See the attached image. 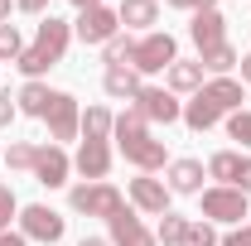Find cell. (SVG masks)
I'll list each match as a JSON object with an SVG mask.
<instances>
[{"mask_svg": "<svg viewBox=\"0 0 251 246\" xmlns=\"http://www.w3.org/2000/svg\"><path fill=\"white\" fill-rule=\"evenodd\" d=\"M73 10H92V5H106V0H68Z\"/></svg>", "mask_w": 251, "mask_h": 246, "instance_id": "42", "label": "cell"}, {"mask_svg": "<svg viewBox=\"0 0 251 246\" xmlns=\"http://www.w3.org/2000/svg\"><path fill=\"white\" fill-rule=\"evenodd\" d=\"M15 106H20L25 116H39V121H44V111L53 106V87H49V82H25L20 97H15Z\"/></svg>", "mask_w": 251, "mask_h": 246, "instance_id": "20", "label": "cell"}, {"mask_svg": "<svg viewBox=\"0 0 251 246\" xmlns=\"http://www.w3.org/2000/svg\"><path fill=\"white\" fill-rule=\"evenodd\" d=\"M184 246H222V237H218V227L208 217H193L188 232H184Z\"/></svg>", "mask_w": 251, "mask_h": 246, "instance_id": "28", "label": "cell"}, {"mask_svg": "<svg viewBox=\"0 0 251 246\" xmlns=\"http://www.w3.org/2000/svg\"><path fill=\"white\" fill-rule=\"evenodd\" d=\"M198 63H203V73H213V77H227L237 63H242V53L232 49V44H218V49H208V53H198Z\"/></svg>", "mask_w": 251, "mask_h": 246, "instance_id": "23", "label": "cell"}, {"mask_svg": "<svg viewBox=\"0 0 251 246\" xmlns=\"http://www.w3.org/2000/svg\"><path fill=\"white\" fill-rule=\"evenodd\" d=\"M232 188L251 198V154H242V169H237V179H232Z\"/></svg>", "mask_w": 251, "mask_h": 246, "instance_id": "34", "label": "cell"}, {"mask_svg": "<svg viewBox=\"0 0 251 246\" xmlns=\"http://www.w3.org/2000/svg\"><path fill=\"white\" fill-rule=\"evenodd\" d=\"M116 145H121V154L140 169V174L169 169V150H164V140H155L150 130H145V135H126V140H116Z\"/></svg>", "mask_w": 251, "mask_h": 246, "instance_id": "6", "label": "cell"}, {"mask_svg": "<svg viewBox=\"0 0 251 246\" xmlns=\"http://www.w3.org/2000/svg\"><path fill=\"white\" fill-rule=\"evenodd\" d=\"M77 246H111V242H106V237H82Z\"/></svg>", "mask_w": 251, "mask_h": 246, "instance_id": "43", "label": "cell"}, {"mask_svg": "<svg viewBox=\"0 0 251 246\" xmlns=\"http://www.w3.org/2000/svg\"><path fill=\"white\" fill-rule=\"evenodd\" d=\"M164 5H174V10H188V15H198V10H213L218 0H164Z\"/></svg>", "mask_w": 251, "mask_h": 246, "instance_id": "36", "label": "cell"}, {"mask_svg": "<svg viewBox=\"0 0 251 246\" xmlns=\"http://www.w3.org/2000/svg\"><path fill=\"white\" fill-rule=\"evenodd\" d=\"M164 87L179 97V92H203V63L198 58H174L169 68H164Z\"/></svg>", "mask_w": 251, "mask_h": 246, "instance_id": "16", "label": "cell"}, {"mask_svg": "<svg viewBox=\"0 0 251 246\" xmlns=\"http://www.w3.org/2000/svg\"><path fill=\"white\" fill-rule=\"evenodd\" d=\"M0 159H5V150H0Z\"/></svg>", "mask_w": 251, "mask_h": 246, "instance_id": "44", "label": "cell"}, {"mask_svg": "<svg viewBox=\"0 0 251 246\" xmlns=\"http://www.w3.org/2000/svg\"><path fill=\"white\" fill-rule=\"evenodd\" d=\"M10 10H15V0H0V25H10Z\"/></svg>", "mask_w": 251, "mask_h": 246, "instance_id": "41", "label": "cell"}, {"mask_svg": "<svg viewBox=\"0 0 251 246\" xmlns=\"http://www.w3.org/2000/svg\"><path fill=\"white\" fill-rule=\"evenodd\" d=\"M73 169L87 179V184H101L111 174V140H82L77 154H73Z\"/></svg>", "mask_w": 251, "mask_h": 246, "instance_id": "11", "label": "cell"}, {"mask_svg": "<svg viewBox=\"0 0 251 246\" xmlns=\"http://www.w3.org/2000/svg\"><path fill=\"white\" fill-rule=\"evenodd\" d=\"M126 193H130V203H135L145 217H164V213H169V198H174V193H169V184H164V179H155V174L130 179V188H126Z\"/></svg>", "mask_w": 251, "mask_h": 246, "instance_id": "10", "label": "cell"}, {"mask_svg": "<svg viewBox=\"0 0 251 246\" xmlns=\"http://www.w3.org/2000/svg\"><path fill=\"white\" fill-rule=\"evenodd\" d=\"M237 169H242V154H237V150H218L213 159H208V179H218L222 188H232Z\"/></svg>", "mask_w": 251, "mask_h": 246, "instance_id": "24", "label": "cell"}, {"mask_svg": "<svg viewBox=\"0 0 251 246\" xmlns=\"http://www.w3.org/2000/svg\"><path fill=\"white\" fill-rule=\"evenodd\" d=\"M68 203H73V213H87V217H101V222H111V217L126 208V198H121V188L116 184H77L73 193H68Z\"/></svg>", "mask_w": 251, "mask_h": 246, "instance_id": "2", "label": "cell"}, {"mask_svg": "<svg viewBox=\"0 0 251 246\" xmlns=\"http://www.w3.org/2000/svg\"><path fill=\"white\" fill-rule=\"evenodd\" d=\"M174 58H179V44H174V34L150 29V34H140V39H135V53H130V63H126V68H135L140 77H150V73H164Z\"/></svg>", "mask_w": 251, "mask_h": 246, "instance_id": "1", "label": "cell"}, {"mask_svg": "<svg viewBox=\"0 0 251 246\" xmlns=\"http://www.w3.org/2000/svg\"><path fill=\"white\" fill-rule=\"evenodd\" d=\"M15 68H20V73H25V77H29V82H39V77H44V73H49V68H53V58H49V53H44V49H34V44H25V53H20V58H15Z\"/></svg>", "mask_w": 251, "mask_h": 246, "instance_id": "26", "label": "cell"}, {"mask_svg": "<svg viewBox=\"0 0 251 246\" xmlns=\"http://www.w3.org/2000/svg\"><path fill=\"white\" fill-rule=\"evenodd\" d=\"M222 246H251V222H242V227H232V232L222 237Z\"/></svg>", "mask_w": 251, "mask_h": 246, "instance_id": "35", "label": "cell"}, {"mask_svg": "<svg viewBox=\"0 0 251 246\" xmlns=\"http://www.w3.org/2000/svg\"><path fill=\"white\" fill-rule=\"evenodd\" d=\"M15 116H20V106H15V97H10V92H0V125H10Z\"/></svg>", "mask_w": 251, "mask_h": 246, "instance_id": "37", "label": "cell"}, {"mask_svg": "<svg viewBox=\"0 0 251 246\" xmlns=\"http://www.w3.org/2000/svg\"><path fill=\"white\" fill-rule=\"evenodd\" d=\"M68 44H73V25L58 20V15H44V20H39V34H34V49H44L53 63H63Z\"/></svg>", "mask_w": 251, "mask_h": 246, "instance_id": "14", "label": "cell"}, {"mask_svg": "<svg viewBox=\"0 0 251 246\" xmlns=\"http://www.w3.org/2000/svg\"><path fill=\"white\" fill-rule=\"evenodd\" d=\"M188 222H193V217H184V213H164V217H159V227H155V242L159 246H184Z\"/></svg>", "mask_w": 251, "mask_h": 246, "instance_id": "25", "label": "cell"}, {"mask_svg": "<svg viewBox=\"0 0 251 246\" xmlns=\"http://www.w3.org/2000/svg\"><path fill=\"white\" fill-rule=\"evenodd\" d=\"M227 135L242 140V145L251 150V111H232V116H227Z\"/></svg>", "mask_w": 251, "mask_h": 246, "instance_id": "32", "label": "cell"}, {"mask_svg": "<svg viewBox=\"0 0 251 246\" xmlns=\"http://www.w3.org/2000/svg\"><path fill=\"white\" fill-rule=\"evenodd\" d=\"M145 130H150V121H145V116H140V106L130 101L121 116H116V125H111V140H126V135H145Z\"/></svg>", "mask_w": 251, "mask_h": 246, "instance_id": "27", "label": "cell"}, {"mask_svg": "<svg viewBox=\"0 0 251 246\" xmlns=\"http://www.w3.org/2000/svg\"><path fill=\"white\" fill-rule=\"evenodd\" d=\"M218 121H222V111H218L203 92H193V101L184 106V125H188V130H213Z\"/></svg>", "mask_w": 251, "mask_h": 246, "instance_id": "22", "label": "cell"}, {"mask_svg": "<svg viewBox=\"0 0 251 246\" xmlns=\"http://www.w3.org/2000/svg\"><path fill=\"white\" fill-rule=\"evenodd\" d=\"M34 184H44V188H63L68 184V174H73V159H68V150L63 145H39V159H34Z\"/></svg>", "mask_w": 251, "mask_h": 246, "instance_id": "9", "label": "cell"}, {"mask_svg": "<svg viewBox=\"0 0 251 246\" xmlns=\"http://www.w3.org/2000/svg\"><path fill=\"white\" fill-rule=\"evenodd\" d=\"M20 232H25L29 242L58 246V242H63V232H68V217H58L49 203H29V208H20Z\"/></svg>", "mask_w": 251, "mask_h": 246, "instance_id": "4", "label": "cell"}, {"mask_svg": "<svg viewBox=\"0 0 251 246\" xmlns=\"http://www.w3.org/2000/svg\"><path fill=\"white\" fill-rule=\"evenodd\" d=\"M135 106H140V116H145L150 125H174V121H184V101L169 92V87H140Z\"/></svg>", "mask_w": 251, "mask_h": 246, "instance_id": "7", "label": "cell"}, {"mask_svg": "<svg viewBox=\"0 0 251 246\" xmlns=\"http://www.w3.org/2000/svg\"><path fill=\"white\" fill-rule=\"evenodd\" d=\"M10 217H20V203H15L10 184H0V232H10Z\"/></svg>", "mask_w": 251, "mask_h": 246, "instance_id": "33", "label": "cell"}, {"mask_svg": "<svg viewBox=\"0 0 251 246\" xmlns=\"http://www.w3.org/2000/svg\"><path fill=\"white\" fill-rule=\"evenodd\" d=\"M111 125H116L111 106H87L82 125H77V140H111Z\"/></svg>", "mask_w": 251, "mask_h": 246, "instance_id": "21", "label": "cell"}, {"mask_svg": "<svg viewBox=\"0 0 251 246\" xmlns=\"http://www.w3.org/2000/svg\"><path fill=\"white\" fill-rule=\"evenodd\" d=\"M130 53H135V39H130V34H116V39L101 49L106 68H126V63H130Z\"/></svg>", "mask_w": 251, "mask_h": 246, "instance_id": "29", "label": "cell"}, {"mask_svg": "<svg viewBox=\"0 0 251 246\" xmlns=\"http://www.w3.org/2000/svg\"><path fill=\"white\" fill-rule=\"evenodd\" d=\"M203 179H208V169H203V159H169V193H203Z\"/></svg>", "mask_w": 251, "mask_h": 246, "instance_id": "17", "label": "cell"}, {"mask_svg": "<svg viewBox=\"0 0 251 246\" xmlns=\"http://www.w3.org/2000/svg\"><path fill=\"white\" fill-rule=\"evenodd\" d=\"M140 73L135 68H106V77H101V92L111 97V101H135L140 97Z\"/></svg>", "mask_w": 251, "mask_h": 246, "instance_id": "18", "label": "cell"}, {"mask_svg": "<svg viewBox=\"0 0 251 246\" xmlns=\"http://www.w3.org/2000/svg\"><path fill=\"white\" fill-rule=\"evenodd\" d=\"M188 39L198 44V53H208V49L227 44V15H222L218 5H213V10H198V15L188 20Z\"/></svg>", "mask_w": 251, "mask_h": 246, "instance_id": "13", "label": "cell"}, {"mask_svg": "<svg viewBox=\"0 0 251 246\" xmlns=\"http://www.w3.org/2000/svg\"><path fill=\"white\" fill-rule=\"evenodd\" d=\"M116 20H121V29H140L150 34L159 25V0H116Z\"/></svg>", "mask_w": 251, "mask_h": 246, "instance_id": "15", "label": "cell"}, {"mask_svg": "<svg viewBox=\"0 0 251 246\" xmlns=\"http://www.w3.org/2000/svg\"><path fill=\"white\" fill-rule=\"evenodd\" d=\"M44 121H49L53 145H63V140H77V125H82V106H77V97L53 92V106L44 111Z\"/></svg>", "mask_w": 251, "mask_h": 246, "instance_id": "8", "label": "cell"}, {"mask_svg": "<svg viewBox=\"0 0 251 246\" xmlns=\"http://www.w3.org/2000/svg\"><path fill=\"white\" fill-rule=\"evenodd\" d=\"M44 5L49 0H15V10H25V15H44Z\"/></svg>", "mask_w": 251, "mask_h": 246, "instance_id": "38", "label": "cell"}, {"mask_svg": "<svg viewBox=\"0 0 251 246\" xmlns=\"http://www.w3.org/2000/svg\"><path fill=\"white\" fill-rule=\"evenodd\" d=\"M106 242H111V246H159L155 232H150L140 217L130 213V208H121V213L106 222Z\"/></svg>", "mask_w": 251, "mask_h": 246, "instance_id": "12", "label": "cell"}, {"mask_svg": "<svg viewBox=\"0 0 251 246\" xmlns=\"http://www.w3.org/2000/svg\"><path fill=\"white\" fill-rule=\"evenodd\" d=\"M34 159H39V145H34V140H15V145L5 150V164H10V169H34Z\"/></svg>", "mask_w": 251, "mask_h": 246, "instance_id": "30", "label": "cell"}, {"mask_svg": "<svg viewBox=\"0 0 251 246\" xmlns=\"http://www.w3.org/2000/svg\"><path fill=\"white\" fill-rule=\"evenodd\" d=\"M237 68H242V82L251 87V53H242V63H237Z\"/></svg>", "mask_w": 251, "mask_h": 246, "instance_id": "40", "label": "cell"}, {"mask_svg": "<svg viewBox=\"0 0 251 246\" xmlns=\"http://www.w3.org/2000/svg\"><path fill=\"white\" fill-rule=\"evenodd\" d=\"M116 34H121L116 5H92V10H77V20H73V39H82V44H97V49H106Z\"/></svg>", "mask_w": 251, "mask_h": 246, "instance_id": "3", "label": "cell"}, {"mask_svg": "<svg viewBox=\"0 0 251 246\" xmlns=\"http://www.w3.org/2000/svg\"><path fill=\"white\" fill-rule=\"evenodd\" d=\"M203 217L208 222H227V227H242V217H247V193H237V188H203Z\"/></svg>", "mask_w": 251, "mask_h": 246, "instance_id": "5", "label": "cell"}, {"mask_svg": "<svg viewBox=\"0 0 251 246\" xmlns=\"http://www.w3.org/2000/svg\"><path fill=\"white\" fill-rule=\"evenodd\" d=\"M0 246H29L25 232H0Z\"/></svg>", "mask_w": 251, "mask_h": 246, "instance_id": "39", "label": "cell"}, {"mask_svg": "<svg viewBox=\"0 0 251 246\" xmlns=\"http://www.w3.org/2000/svg\"><path fill=\"white\" fill-rule=\"evenodd\" d=\"M203 97H208V101L218 106L222 116L242 111V101H247V97H242V82H237V77H213V82H203Z\"/></svg>", "mask_w": 251, "mask_h": 246, "instance_id": "19", "label": "cell"}, {"mask_svg": "<svg viewBox=\"0 0 251 246\" xmlns=\"http://www.w3.org/2000/svg\"><path fill=\"white\" fill-rule=\"evenodd\" d=\"M20 53H25V34L15 25H0V63H15Z\"/></svg>", "mask_w": 251, "mask_h": 246, "instance_id": "31", "label": "cell"}]
</instances>
